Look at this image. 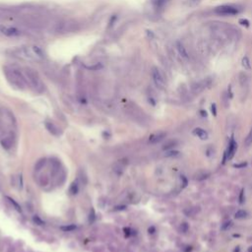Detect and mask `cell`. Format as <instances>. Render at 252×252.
Returning a JSON list of instances; mask_svg holds the SVG:
<instances>
[{"label":"cell","instance_id":"6da1fadb","mask_svg":"<svg viewBox=\"0 0 252 252\" xmlns=\"http://www.w3.org/2000/svg\"><path fill=\"white\" fill-rule=\"evenodd\" d=\"M3 73L9 84L18 90H26L28 88V82L25 77L24 71H21L14 65H5L3 67Z\"/></svg>","mask_w":252,"mask_h":252},{"label":"cell","instance_id":"7a4b0ae2","mask_svg":"<svg viewBox=\"0 0 252 252\" xmlns=\"http://www.w3.org/2000/svg\"><path fill=\"white\" fill-rule=\"evenodd\" d=\"M81 30V23L75 19H63L53 27V32L57 35H70Z\"/></svg>","mask_w":252,"mask_h":252},{"label":"cell","instance_id":"3957f363","mask_svg":"<svg viewBox=\"0 0 252 252\" xmlns=\"http://www.w3.org/2000/svg\"><path fill=\"white\" fill-rule=\"evenodd\" d=\"M24 74L28 82V86L30 88H32L35 92H37L39 94H42L44 92L45 90L44 83L43 82L41 76H39V74L36 70L31 67H25Z\"/></svg>","mask_w":252,"mask_h":252},{"label":"cell","instance_id":"277c9868","mask_svg":"<svg viewBox=\"0 0 252 252\" xmlns=\"http://www.w3.org/2000/svg\"><path fill=\"white\" fill-rule=\"evenodd\" d=\"M152 79L155 83V85L157 86L159 89H164L165 86V78L163 76V74L161 73V71L158 69L154 67L152 69Z\"/></svg>","mask_w":252,"mask_h":252},{"label":"cell","instance_id":"5b68a950","mask_svg":"<svg viewBox=\"0 0 252 252\" xmlns=\"http://www.w3.org/2000/svg\"><path fill=\"white\" fill-rule=\"evenodd\" d=\"M215 13L219 15H235L238 13V10L234 6H230V5H223V6L217 7L215 10Z\"/></svg>","mask_w":252,"mask_h":252},{"label":"cell","instance_id":"8992f818","mask_svg":"<svg viewBox=\"0 0 252 252\" xmlns=\"http://www.w3.org/2000/svg\"><path fill=\"white\" fill-rule=\"evenodd\" d=\"M0 32L3 35L10 38H16V37H21L23 35V32L20 31L19 29L15 27H1L0 28Z\"/></svg>","mask_w":252,"mask_h":252},{"label":"cell","instance_id":"52a82bcc","mask_svg":"<svg viewBox=\"0 0 252 252\" xmlns=\"http://www.w3.org/2000/svg\"><path fill=\"white\" fill-rule=\"evenodd\" d=\"M196 48H197L199 53L204 55V56L209 55L211 51V45L206 41H203V39H200V41L196 43Z\"/></svg>","mask_w":252,"mask_h":252},{"label":"cell","instance_id":"ba28073f","mask_svg":"<svg viewBox=\"0 0 252 252\" xmlns=\"http://www.w3.org/2000/svg\"><path fill=\"white\" fill-rule=\"evenodd\" d=\"M176 50H177L178 54L180 55L181 58H183L184 60H189L190 55L189 52L187 51V49L184 47V44L181 42H176Z\"/></svg>","mask_w":252,"mask_h":252},{"label":"cell","instance_id":"9c48e42d","mask_svg":"<svg viewBox=\"0 0 252 252\" xmlns=\"http://www.w3.org/2000/svg\"><path fill=\"white\" fill-rule=\"evenodd\" d=\"M207 81H208V79H206L205 81L196 82V83L192 84V86H191V90H192V92L194 94H200L201 92H203V90L210 85V83H207Z\"/></svg>","mask_w":252,"mask_h":252},{"label":"cell","instance_id":"30bf717a","mask_svg":"<svg viewBox=\"0 0 252 252\" xmlns=\"http://www.w3.org/2000/svg\"><path fill=\"white\" fill-rule=\"evenodd\" d=\"M193 134L195 136H197L198 138H200L201 140H207L209 135L207 133V131L204 130L203 128H200V127H197L193 130Z\"/></svg>","mask_w":252,"mask_h":252},{"label":"cell","instance_id":"8fae6325","mask_svg":"<svg viewBox=\"0 0 252 252\" xmlns=\"http://www.w3.org/2000/svg\"><path fill=\"white\" fill-rule=\"evenodd\" d=\"M165 138V133L160 132V133L154 134V135L151 136V137L149 138V142L151 144H157L159 142H161L162 140H164Z\"/></svg>","mask_w":252,"mask_h":252},{"label":"cell","instance_id":"7c38bea8","mask_svg":"<svg viewBox=\"0 0 252 252\" xmlns=\"http://www.w3.org/2000/svg\"><path fill=\"white\" fill-rule=\"evenodd\" d=\"M235 151H236V143L234 142V139H231L230 140V146H229V150H228V159L230 160V159H233L234 157V155L235 153Z\"/></svg>","mask_w":252,"mask_h":252},{"label":"cell","instance_id":"4fadbf2b","mask_svg":"<svg viewBox=\"0 0 252 252\" xmlns=\"http://www.w3.org/2000/svg\"><path fill=\"white\" fill-rule=\"evenodd\" d=\"M45 126H47V130L49 131L50 133H51L52 135H55V136H58L59 135V130L58 128L55 126L52 122H47L45 123Z\"/></svg>","mask_w":252,"mask_h":252},{"label":"cell","instance_id":"5bb4252c","mask_svg":"<svg viewBox=\"0 0 252 252\" xmlns=\"http://www.w3.org/2000/svg\"><path fill=\"white\" fill-rule=\"evenodd\" d=\"M170 0H152V3L156 8H163Z\"/></svg>","mask_w":252,"mask_h":252},{"label":"cell","instance_id":"9a60e30c","mask_svg":"<svg viewBox=\"0 0 252 252\" xmlns=\"http://www.w3.org/2000/svg\"><path fill=\"white\" fill-rule=\"evenodd\" d=\"M238 78H239V83H240V85L242 86V87H245V86L247 85V83H248V77H247V75H246L244 72H241V73H239Z\"/></svg>","mask_w":252,"mask_h":252},{"label":"cell","instance_id":"2e32d148","mask_svg":"<svg viewBox=\"0 0 252 252\" xmlns=\"http://www.w3.org/2000/svg\"><path fill=\"white\" fill-rule=\"evenodd\" d=\"M241 64H242V66L245 70H247V71L251 70V62H250V59L247 56H244L242 58V60H241Z\"/></svg>","mask_w":252,"mask_h":252},{"label":"cell","instance_id":"e0dca14e","mask_svg":"<svg viewBox=\"0 0 252 252\" xmlns=\"http://www.w3.org/2000/svg\"><path fill=\"white\" fill-rule=\"evenodd\" d=\"M234 216H235V218H236V219L241 220V219H245L246 217L248 216V214H247V212L244 211V210H239V211L236 212Z\"/></svg>","mask_w":252,"mask_h":252},{"label":"cell","instance_id":"ac0fdd59","mask_svg":"<svg viewBox=\"0 0 252 252\" xmlns=\"http://www.w3.org/2000/svg\"><path fill=\"white\" fill-rule=\"evenodd\" d=\"M1 145H2V147H3V148H5V149H9V148L12 146L11 139H10L9 137L4 138V139L1 141Z\"/></svg>","mask_w":252,"mask_h":252},{"label":"cell","instance_id":"d6986e66","mask_svg":"<svg viewBox=\"0 0 252 252\" xmlns=\"http://www.w3.org/2000/svg\"><path fill=\"white\" fill-rule=\"evenodd\" d=\"M200 2L201 0H187V1H186V5H187L189 8H195L200 4Z\"/></svg>","mask_w":252,"mask_h":252},{"label":"cell","instance_id":"ffe728a7","mask_svg":"<svg viewBox=\"0 0 252 252\" xmlns=\"http://www.w3.org/2000/svg\"><path fill=\"white\" fill-rule=\"evenodd\" d=\"M78 190H79V187H78L77 182H73L71 187H70V189H69V192L71 195H75L78 193Z\"/></svg>","mask_w":252,"mask_h":252},{"label":"cell","instance_id":"44dd1931","mask_svg":"<svg viewBox=\"0 0 252 252\" xmlns=\"http://www.w3.org/2000/svg\"><path fill=\"white\" fill-rule=\"evenodd\" d=\"M251 144H252V129L249 131L248 135L246 136V138L244 139V145L246 146V147H248V146H250Z\"/></svg>","mask_w":252,"mask_h":252},{"label":"cell","instance_id":"7402d4cb","mask_svg":"<svg viewBox=\"0 0 252 252\" xmlns=\"http://www.w3.org/2000/svg\"><path fill=\"white\" fill-rule=\"evenodd\" d=\"M6 198H7V200H9V202H10V203H11V204H12V205L14 206V208L16 209V210H17L18 212H20V213H21V212H22V210H21V207H20V206H19V204H18V203L16 202V201H15L14 199H12V198L8 197V196H7Z\"/></svg>","mask_w":252,"mask_h":252},{"label":"cell","instance_id":"603a6c76","mask_svg":"<svg viewBox=\"0 0 252 252\" xmlns=\"http://www.w3.org/2000/svg\"><path fill=\"white\" fill-rule=\"evenodd\" d=\"M76 228H77V226L75 225H68V226H63L60 229H61L62 230H64V231H72L74 230H76Z\"/></svg>","mask_w":252,"mask_h":252},{"label":"cell","instance_id":"cb8c5ba5","mask_svg":"<svg viewBox=\"0 0 252 252\" xmlns=\"http://www.w3.org/2000/svg\"><path fill=\"white\" fill-rule=\"evenodd\" d=\"M45 164V160H41V161H39V162L37 163L36 165V167H35V169H36L37 170H39L41 169H43V167L44 165Z\"/></svg>","mask_w":252,"mask_h":252},{"label":"cell","instance_id":"d4e9b609","mask_svg":"<svg viewBox=\"0 0 252 252\" xmlns=\"http://www.w3.org/2000/svg\"><path fill=\"white\" fill-rule=\"evenodd\" d=\"M165 156L167 157H177V156H179V152H177V151H169L165 154Z\"/></svg>","mask_w":252,"mask_h":252},{"label":"cell","instance_id":"484cf974","mask_svg":"<svg viewBox=\"0 0 252 252\" xmlns=\"http://www.w3.org/2000/svg\"><path fill=\"white\" fill-rule=\"evenodd\" d=\"M176 144V142L175 141H171V142H169V143H168V144H165V146H164V150H168V149H169V148H171V147H174V145Z\"/></svg>","mask_w":252,"mask_h":252},{"label":"cell","instance_id":"4316f807","mask_svg":"<svg viewBox=\"0 0 252 252\" xmlns=\"http://www.w3.org/2000/svg\"><path fill=\"white\" fill-rule=\"evenodd\" d=\"M33 220H34L35 223H36L37 225H39V226H43V225L44 224L43 222L41 219H39V217H38V216H35Z\"/></svg>","mask_w":252,"mask_h":252},{"label":"cell","instance_id":"83f0119b","mask_svg":"<svg viewBox=\"0 0 252 252\" xmlns=\"http://www.w3.org/2000/svg\"><path fill=\"white\" fill-rule=\"evenodd\" d=\"M96 219V215H95V211L94 209L91 210V213H90V217H89V222L90 223H93V222L95 221Z\"/></svg>","mask_w":252,"mask_h":252},{"label":"cell","instance_id":"f1b7e54d","mask_svg":"<svg viewBox=\"0 0 252 252\" xmlns=\"http://www.w3.org/2000/svg\"><path fill=\"white\" fill-rule=\"evenodd\" d=\"M124 231H125V235H126V236H129V235L131 234V230L128 229V228H125V229H124Z\"/></svg>","mask_w":252,"mask_h":252},{"label":"cell","instance_id":"f546056e","mask_svg":"<svg viewBox=\"0 0 252 252\" xmlns=\"http://www.w3.org/2000/svg\"><path fill=\"white\" fill-rule=\"evenodd\" d=\"M239 23H241L242 25H245V26H248V22L246 21V20H240Z\"/></svg>","mask_w":252,"mask_h":252},{"label":"cell","instance_id":"4dcf8cb0","mask_svg":"<svg viewBox=\"0 0 252 252\" xmlns=\"http://www.w3.org/2000/svg\"><path fill=\"white\" fill-rule=\"evenodd\" d=\"M213 110H214V114L216 115V105L215 104L212 105V112H213Z\"/></svg>","mask_w":252,"mask_h":252},{"label":"cell","instance_id":"1f68e13d","mask_svg":"<svg viewBox=\"0 0 252 252\" xmlns=\"http://www.w3.org/2000/svg\"><path fill=\"white\" fill-rule=\"evenodd\" d=\"M245 165H246V164H242V165H235L234 167L235 168H239V167H245Z\"/></svg>","mask_w":252,"mask_h":252}]
</instances>
